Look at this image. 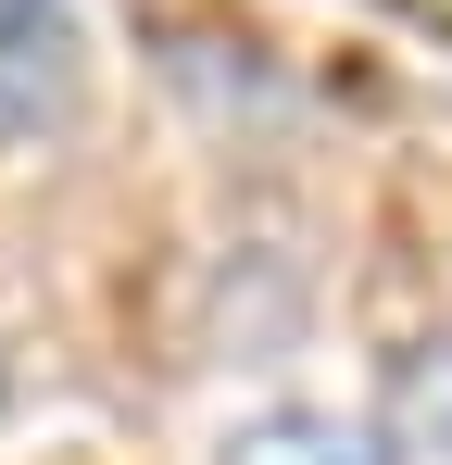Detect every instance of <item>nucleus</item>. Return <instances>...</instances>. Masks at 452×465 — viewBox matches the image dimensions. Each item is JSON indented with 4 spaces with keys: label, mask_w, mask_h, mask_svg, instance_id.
<instances>
[{
    "label": "nucleus",
    "mask_w": 452,
    "mask_h": 465,
    "mask_svg": "<svg viewBox=\"0 0 452 465\" xmlns=\"http://www.w3.org/2000/svg\"><path fill=\"white\" fill-rule=\"evenodd\" d=\"M377 465H452V340H415L389 365V440Z\"/></svg>",
    "instance_id": "obj_2"
},
{
    "label": "nucleus",
    "mask_w": 452,
    "mask_h": 465,
    "mask_svg": "<svg viewBox=\"0 0 452 465\" xmlns=\"http://www.w3.org/2000/svg\"><path fill=\"white\" fill-rule=\"evenodd\" d=\"M214 465H377L339 415H251V428H226Z\"/></svg>",
    "instance_id": "obj_3"
},
{
    "label": "nucleus",
    "mask_w": 452,
    "mask_h": 465,
    "mask_svg": "<svg viewBox=\"0 0 452 465\" xmlns=\"http://www.w3.org/2000/svg\"><path fill=\"white\" fill-rule=\"evenodd\" d=\"M75 13L64 0H0V126L13 139H38V126H64L75 114Z\"/></svg>",
    "instance_id": "obj_1"
}]
</instances>
